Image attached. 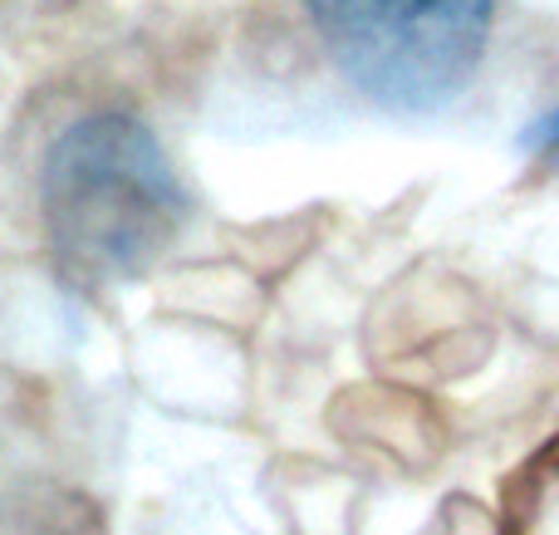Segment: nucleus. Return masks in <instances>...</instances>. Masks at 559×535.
Instances as JSON below:
<instances>
[{
	"mask_svg": "<svg viewBox=\"0 0 559 535\" xmlns=\"http://www.w3.org/2000/svg\"><path fill=\"white\" fill-rule=\"evenodd\" d=\"M45 216L64 271L104 285L163 255L187 216V197L163 143L138 118L98 114L49 147Z\"/></svg>",
	"mask_w": 559,
	"mask_h": 535,
	"instance_id": "nucleus-1",
	"label": "nucleus"
},
{
	"mask_svg": "<svg viewBox=\"0 0 559 535\" xmlns=\"http://www.w3.org/2000/svg\"><path fill=\"white\" fill-rule=\"evenodd\" d=\"M334 69L388 114H437L476 79L496 0H305Z\"/></svg>",
	"mask_w": 559,
	"mask_h": 535,
	"instance_id": "nucleus-2",
	"label": "nucleus"
},
{
	"mask_svg": "<svg viewBox=\"0 0 559 535\" xmlns=\"http://www.w3.org/2000/svg\"><path fill=\"white\" fill-rule=\"evenodd\" d=\"M531 143H535V147H555V153H559V114H550L545 123H535Z\"/></svg>",
	"mask_w": 559,
	"mask_h": 535,
	"instance_id": "nucleus-3",
	"label": "nucleus"
}]
</instances>
